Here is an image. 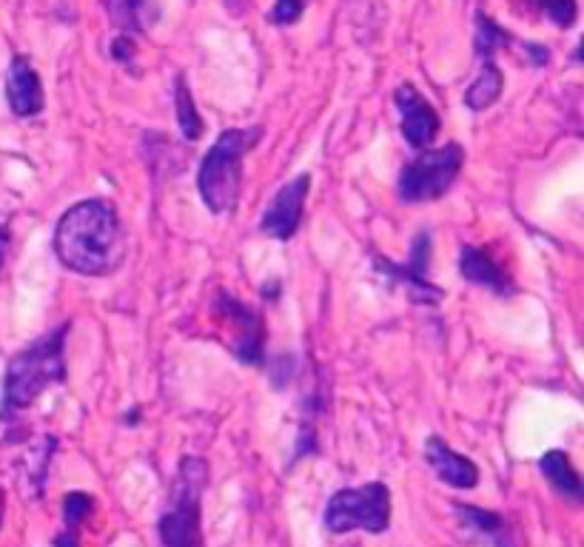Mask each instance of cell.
<instances>
[{
	"label": "cell",
	"mask_w": 584,
	"mask_h": 547,
	"mask_svg": "<svg viewBox=\"0 0 584 547\" xmlns=\"http://www.w3.org/2000/svg\"><path fill=\"white\" fill-rule=\"evenodd\" d=\"M55 254L69 271L83 277H106L123 263L126 243L120 217L106 200H80L55 228Z\"/></svg>",
	"instance_id": "obj_1"
},
{
	"label": "cell",
	"mask_w": 584,
	"mask_h": 547,
	"mask_svg": "<svg viewBox=\"0 0 584 547\" xmlns=\"http://www.w3.org/2000/svg\"><path fill=\"white\" fill-rule=\"evenodd\" d=\"M72 322H63L43 334L29 348L9 359L3 377V399H0V419L26 411L38 397L57 382H66V337Z\"/></svg>",
	"instance_id": "obj_2"
},
{
	"label": "cell",
	"mask_w": 584,
	"mask_h": 547,
	"mask_svg": "<svg viewBox=\"0 0 584 547\" xmlns=\"http://www.w3.org/2000/svg\"><path fill=\"white\" fill-rule=\"evenodd\" d=\"M263 140V126L226 129L206 151L197 171V191L211 214H231L243 191V160Z\"/></svg>",
	"instance_id": "obj_3"
},
{
	"label": "cell",
	"mask_w": 584,
	"mask_h": 547,
	"mask_svg": "<svg viewBox=\"0 0 584 547\" xmlns=\"http://www.w3.org/2000/svg\"><path fill=\"white\" fill-rule=\"evenodd\" d=\"M206 485V459L183 456L174 488H171L169 510L157 522L163 547H200V510H203Z\"/></svg>",
	"instance_id": "obj_4"
},
{
	"label": "cell",
	"mask_w": 584,
	"mask_h": 547,
	"mask_svg": "<svg viewBox=\"0 0 584 547\" xmlns=\"http://www.w3.org/2000/svg\"><path fill=\"white\" fill-rule=\"evenodd\" d=\"M325 530L334 536L345 533H385L391 525V491L385 482H368L359 488H342L337 491L322 513Z\"/></svg>",
	"instance_id": "obj_5"
},
{
	"label": "cell",
	"mask_w": 584,
	"mask_h": 547,
	"mask_svg": "<svg viewBox=\"0 0 584 547\" xmlns=\"http://www.w3.org/2000/svg\"><path fill=\"white\" fill-rule=\"evenodd\" d=\"M465 166V149L459 143H448L442 149H425L408 160L399 171V197L402 203H434L442 200L453 183L459 180Z\"/></svg>",
	"instance_id": "obj_6"
},
{
	"label": "cell",
	"mask_w": 584,
	"mask_h": 547,
	"mask_svg": "<svg viewBox=\"0 0 584 547\" xmlns=\"http://www.w3.org/2000/svg\"><path fill=\"white\" fill-rule=\"evenodd\" d=\"M428 265H431V234L428 231H419L414 237V246H411V260L402 265L374 254V268H377L379 277L385 280H394V283L405 285L408 297L422 305H439L445 291L428 280Z\"/></svg>",
	"instance_id": "obj_7"
},
{
	"label": "cell",
	"mask_w": 584,
	"mask_h": 547,
	"mask_svg": "<svg viewBox=\"0 0 584 547\" xmlns=\"http://www.w3.org/2000/svg\"><path fill=\"white\" fill-rule=\"evenodd\" d=\"M214 314L231 328V342L228 345L237 354V359H243L245 365H260L265 342L263 317L257 311H251L245 302L234 300L228 291L214 294Z\"/></svg>",
	"instance_id": "obj_8"
},
{
	"label": "cell",
	"mask_w": 584,
	"mask_h": 547,
	"mask_svg": "<svg viewBox=\"0 0 584 547\" xmlns=\"http://www.w3.org/2000/svg\"><path fill=\"white\" fill-rule=\"evenodd\" d=\"M311 191V174L302 171L294 180H288L283 189L271 197V203L265 206L263 217H260V231L274 237V240H291L302 226L305 217V200Z\"/></svg>",
	"instance_id": "obj_9"
},
{
	"label": "cell",
	"mask_w": 584,
	"mask_h": 547,
	"mask_svg": "<svg viewBox=\"0 0 584 547\" xmlns=\"http://www.w3.org/2000/svg\"><path fill=\"white\" fill-rule=\"evenodd\" d=\"M394 103L399 109V120H402V137L408 140V146L419 151L431 149V143L442 129V120H439L434 103L419 95L411 83L396 86Z\"/></svg>",
	"instance_id": "obj_10"
},
{
	"label": "cell",
	"mask_w": 584,
	"mask_h": 547,
	"mask_svg": "<svg viewBox=\"0 0 584 547\" xmlns=\"http://www.w3.org/2000/svg\"><path fill=\"white\" fill-rule=\"evenodd\" d=\"M6 100L15 117L26 120L43 112V83L35 72L32 60L26 55H15L9 63V75H6Z\"/></svg>",
	"instance_id": "obj_11"
},
{
	"label": "cell",
	"mask_w": 584,
	"mask_h": 547,
	"mask_svg": "<svg viewBox=\"0 0 584 547\" xmlns=\"http://www.w3.org/2000/svg\"><path fill=\"white\" fill-rule=\"evenodd\" d=\"M425 459L434 468L436 476L445 485L456 488V491H473L479 485V468L473 465L468 456L453 451L442 436H428V442H425Z\"/></svg>",
	"instance_id": "obj_12"
},
{
	"label": "cell",
	"mask_w": 584,
	"mask_h": 547,
	"mask_svg": "<svg viewBox=\"0 0 584 547\" xmlns=\"http://www.w3.org/2000/svg\"><path fill=\"white\" fill-rule=\"evenodd\" d=\"M459 274H462L468 283L490 288V291L499 294V297H510V294L516 291L513 280L505 274V268L490 257L488 248L462 246V251H459Z\"/></svg>",
	"instance_id": "obj_13"
},
{
	"label": "cell",
	"mask_w": 584,
	"mask_h": 547,
	"mask_svg": "<svg viewBox=\"0 0 584 547\" xmlns=\"http://www.w3.org/2000/svg\"><path fill=\"white\" fill-rule=\"evenodd\" d=\"M539 471L545 473L547 482L562 496H567L570 502H582V476L573 468V462H570V456L565 451H547L539 459Z\"/></svg>",
	"instance_id": "obj_14"
},
{
	"label": "cell",
	"mask_w": 584,
	"mask_h": 547,
	"mask_svg": "<svg viewBox=\"0 0 584 547\" xmlns=\"http://www.w3.org/2000/svg\"><path fill=\"white\" fill-rule=\"evenodd\" d=\"M453 510H456V516H459V522H462L465 528L482 533L485 539L493 542V547H513V539H510L508 533V522H505L499 513L473 508V505H462V502H456Z\"/></svg>",
	"instance_id": "obj_15"
},
{
	"label": "cell",
	"mask_w": 584,
	"mask_h": 547,
	"mask_svg": "<svg viewBox=\"0 0 584 547\" xmlns=\"http://www.w3.org/2000/svg\"><path fill=\"white\" fill-rule=\"evenodd\" d=\"M502 89H505V77H502V69H499L496 57L493 60H482V72H479V77L473 80L471 86H468V92H465V106L471 112H485L502 97Z\"/></svg>",
	"instance_id": "obj_16"
},
{
	"label": "cell",
	"mask_w": 584,
	"mask_h": 547,
	"mask_svg": "<svg viewBox=\"0 0 584 547\" xmlns=\"http://www.w3.org/2000/svg\"><path fill=\"white\" fill-rule=\"evenodd\" d=\"M519 38H513L508 29L499 26V20L488 18L485 12H476V55L479 60H493L499 49L516 46Z\"/></svg>",
	"instance_id": "obj_17"
},
{
	"label": "cell",
	"mask_w": 584,
	"mask_h": 547,
	"mask_svg": "<svg viewBox=\"0 0 584 547\" xmlns=\"http://www.w3.org/2000/svg\"><path fill=\"white\" fill-rule=\"evenodd\" d=\"M174 112H177V123H180V132L186 140H200L203 134V117L197 112L194 100H191L189 86H186V77L177 75V92H174Z\"/></svg>",
	"instance_id": "obj_18"
},
{
	"label": "cell",
	"mask_w": 584,
	"mask_h": 547,
	"mask_svg": "<svg viewBox=\"0 0 584 547\" xmlns=\"http://www.w3.org/2000/svg\"><path fill=\"white\" fill-rule=\"evenodd\" d=\"M95 508V499L89 496V493L83 491H72L66 493V499H63V525L66 530H80V525L89 519V513Z\"/></svg>",
	"instance_id": "obj_19"
},
{
	"label": "cell",
	"mask_w": 584,
	"mask_h": 547,
	"mask_svg": "<svg viewBox=\"0 0 584 547\" xmlns=\"http://www.w3.org/2000/svg\"><path fill=\"white\" fill-rule=\"evenodd\" d=\"M106 3V9H109V15L112 20L120 26V29H126V35L129 32H140V12H143V3L146 0H103Z\"/></svg>",
	"instance_id": "obj_20"
},
{
	"label": "cell",
	"mask_w": 584,
	"mask_h": 547,
	"mask_svg": "<svg viewBox=\"0 0 584 547\" xmlns=\"http://www.w3.org/2000/svg\"><path fill=\"white\" fill-rule=\"evenodd\" d=\"M536 9H542L547 18L553 20L559 29H573V23L579 20V6L576 0H533Z\"/></svg>",
	"instance_id": "obj_21"
},
{
	"label": "cell",
	"mask_w": 584,
	"mask_h": 547,
	"mask_svg": "<svg viewBox=\"0 0 584 547\" xmlns=\"http://www.w3.org/2000/svg\"><path fill=\"white\" fill-rule=\"evenodd\" d=\"M305 12V0H277L274 9L268 12V23L271 26H291L297 23Z\"/></svg>",
	"instance_id": "obj_22"
},
{
	"label": "cell",
	"mask_w": 584,
	"mask_h": 547,
	"mask_svg": "<svg viewBox=\"0 0 584 547\" xmlns=\"http://www.w3.org/2000/svg\"><path fill=\"white\" fill-rule=\"evenodd\" d=\"M112 57H114V60H120V63H126V66L132 63V60H134V40H132V35H126V32H123V35H117V38H114Z\"/></svg>",
	"instance_id": "obj_23"
},
{
	"label": "cell",
	"mask_w": 584,
	"mask_h": 547,
	"mask_svg": "<svg viewBox=\"0 0 584 547\" xmlns=\"http://www.w3.org/2000/svg\"><path fill=\"white\" fill-rule=\"evenodd\" d=\"M55 547H80V536L75 530H63L55 539Z\"/></svg>",
	"instance_id": "obj_24"
},
{
	"label": "cell",
	"mask_w": 584,
	"mask_h": 547,
	"mask_svg": "<svg viewBox=\"0 0 584 547\" xmlns=\"http://www.w3.org/2000/svg\"><path fill=\"white\" fill-rule=\"evenodd\" d=\"M9 228L0 226V271H3V263H6V251H9Z\"/></svg>",
	"instance_id": "obj_25"
}]
</instances>
